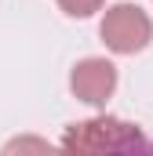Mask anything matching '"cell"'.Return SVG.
I'll use <instances>...</instances> for the list:
<instances>
[{"label": "cell", "instance_id": "cell-4", "mask_svg": "<svg viewBox=\"0 0 153 156\" xmlns=\"http://www.w3.org/2000/svg\"><path fill=\"white\" fill-rule=\"evenodd\" d=\"M102 4L106 0H58L62 15H69V18H91L95 11H102Z\"/></svg>", "mask_w": 153, "mask_h": 156}, {"label": "cell", "instance_id": "cell-2", "mask_svg": "<svg viewBox=\"0 0 153 156\" xmlns=\"http://www.w3.org/2000/svg\"><path fill=\"white\" fill-rule=\"evenodd\" d=\"M99 37L113 55H139L153 40V18L139 4H113L99 22Z\"/></svg>", "mask_w": 153, "mask_h": 156}, {"label": "cell", "instance_id": "cell-1", "mask_svg": "<svg viewBox=\"0 0 153 156\" xmlns=\"http://www.w3.org/2000/svg\"><path fill=\"white\" fill-rule=\"evenodd\" d=\"M62 149L69 153H135L146 149V138L135 123H124L117 116H95L73 123L62 134Z\"/></svg>", "mask_w": 153, "mask_h": 156}, {"label": "cell", "instance_id": "cell-3", "mask_svg": "<svg viewBox=\"0 0 153 156\" xmlns=\"http://www.w3.org/2000/svg\"><path fill=\"white\" fill-rule=\"evenodd\" d=\"M69 91L76 102L102 109L117 91V66L110 58H80L69 73Z\"/></svg>", "mask_w": 153, "mask_h": 156}, {"label": "cell", "instance_id": "cell-5", "mask_svg": "<svg viewBox=\"0 0 153 156\" xmlns=\"http://www.w3.org/2000/svg\"><path fill=\"white\" fill-rule=\"evenodd\" d=\"M15 149H18V153H22V149H40V153H44L47 142H44V138H15V142L4 145V153H15Z\"/></svg>", "mask_w": 153, "mask_h": 156}]
</instances>
